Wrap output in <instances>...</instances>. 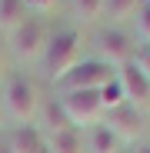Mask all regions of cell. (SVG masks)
<instances>
[{"mask_svg":"<svg viewBox=\"0 0 150 153\" xmlns=\"http://www.w3.org/2000/svg\"><path fill=\"white\" fill-rule=\"evenodd\" d=\"M0 153H10V150H7V143H0Z\"/></svg>","mask_w":150,"mask_h":153,"instance_id":"7402d4cb","label":"cell"},{"mask_svg":"<svg viewBox=\"0 0 150 153\" xmlns=\"http://www.w3.org/2000/svg\"><path fill=\"white\" fill-rule=\"evenodd\" d=\"M60 107L70 120V126H84V130H90V126H97L100 120H104V103H100V90H70L60 97Z\"/></svg>","mask_w":150,"mask_h":153,"instance_id":"7a4b0ae2","label":"cell"},{"mask_svg":"<svg viewBox=\"0 0 150 153\" xmlns=\"http://www.w3.org/2000/svg\"><path fill=\"white\" fill-rule=\"evenodd\" d=\"M117 80H120L123 97H127V103H130V107H137V110L150 107V80H147V76H143L134 63L117 67Z\"/></svg>","mask_w":150,"mask_h":153,"instance_id":"52a82bcc","label":"cell"},{"mask_svg":"<svg viewBox=\"0 0 150 153\" xmlns=\"http://www.w3.org/2000/svg\"><path fill=\"white\" fill-rule=\"evenodd\" d=\"M113 76H117V70L110 63H104V60H80L77 67H70L57 80V87L63 93H70V90H100L104 83H110Z\"/></svg>","mask_w":150,"mask_h":153,"instance_id":"3957f363","label":"cell"},{"mask_svg":"<svg viewBox=\"0 0 150 153\" xmlns=\"http://www.w3.org/2000/svg\"><path fill=\"white\" fill-rule=\"evenodd\" d=\"M100 103H104V113L107 110H117V107H123L127 103V97H123V87H120V80L113 76L110 83H104L100 87Z\"/></svg>","mask_w":150,"mask_h":153,"instance_id":"4fadbf2b","label":"cell"},{"mask_svg":"<svg viewBox=\"0 0 150 153\" xmlns=\"http://www.w3.org/2000/svg\"><path fill=\"white\" fill-rule=\"evenodd\" d=\"M0 70H4V43H0Z\"/></svg>","mask_w":150,"mask_h":153,"instance_id":"44dd1931","label":"cell"},{"mask_svg":"<svg viewBox=\"0 0 150 153\" xmlns=\"http://www.w3.org/2000/svg\"><path fill=\"white\" fill-rule=\"evenodd\" d=\"M87 146H90V153H120V140L107 130L104 123H97V126H90V137H87Z\"/></svg>","mask_w":150,"mask_h":153,"instance_id":"7c38bea8","label":"cell"},{"mask_svg":"<svg viewBox=\"0 0 150 153\" xmlns=\"http://www.w3.org/2000/svg\"><path fill=\"white\" fill-rule=\"evenodd\" d=\"M4 103H7V113L13 120H20V123L34 120V113H37V90H34V83L27 76H10V83L4 90Z\"/></svg>","mask_w":150,"mask_h":153,"instance_id":"277c9868","label":"cell"},{"mask_svg":"<svg viewBox=\"0 0 150 153\" xmlns=\"http://www.w3.org/2000/svg\"><path fill=\"white\" fill-rule=\"evenodd\" d=\"M43 120H47V126H50V133L67 130V126H70V120H67V113H63V107H60V100H50V103L43 107Z\"/></svg>","mask_w":150,"mask_h":153,"instance_id":"5bb4252c","label":"cell"},{"mask_svg":"<svg viewBox=\"0 0 150 153\" xmlns=\"http://www.w3.org/2000/svg\"><path fill=\"white\" fill-rule=\"evenodd\" d=\"M97 50H100V60L110 63L113 70L134 60V43H130V37L123 30H104L97 37Z\"/></svg>","mask_w":150,"mask_h":153,"instance_id":"8992f818","label":"cell"},{"mask_svg":"<svg viewBox=\"0 0 150 153\" xmlns=\"http://www.w3.org/2000/svg\"><path fill=\"white\" fill-rule=\"evenodd\" d=\"M10 47L20 60H37L47 47V30L40 27V20H23L10 33Z\"/></svg>","mask_w":150,"mask_h":153,"instance_id":"5b68a950","label":"cell"},{"mask_svg":"<svg viewBox=\"0 0 150 153\" xmlns=\"http://www.w3.org/2000/svg\"><path fill=\"white\" fill-rule=\"evenodd\" d=\"M137 30H140L143 40H150V0H143L137 7Z\"/></svg>","mask_w":150,"mask_h":153,"instance_id":"e0dca14e","label":"cell"},{"mask_svg":"<svg viewBox=\"0 0 150 153\" xmlns=\"http://www.w3.org/2000/svg\"><path fill=\"white\" fill-rule=\"evenodd\" d=\"M140 4H143V0H104V10H107L110 17H117V20H120V17L134 13Z\"/></svg>","mask_w":150,"mask_h":153,"instance_id":"2e32d148","label":"cell"},{"mask_svg":"<svg viewBox=\"0 0 150 153\" xmlns=\"http://www.w3.org/2000/svg\"><path fill=\"white\" fill-rule=\"evenodd\" d=\"M80 33L67 27V30H57L54 37H47V47H43V67L47 73L54 76V80H60V76L70 70V67H77L80 60Z\"/></svg>","mask_w":150,"mask_h":153,"instance_id":"6da1fadb","label":"cell"},{"mask_svg":"<svg viewBox=\"0 0 150 153\" xmlns=\"http://www.w3.org/2000/svg\"><path fill=\"white\" fill-rule=\"evenodd\" d=\"M134 153H150V146L143 143V146H134Z\"/></svg>","mask_w":150,"mask_h":153,"instance_id":"ffe728a7","label":"cell"},{"mask_svg":"<svg viewBox=\"0 0 150 153\" xmlns=\"http://www.w3.org/2000/svg\"><path fill=\"white\" fill-rule=\"evenodd\" d=\"M43 143H47V140L34 130V126H17V130L7 137V150H10V153H40Z\"/></svg>","mask_w":150,"mask_h":153,"instance_id":"9c48e42d","label":"cell"},{"mask_svg":"<svg viewBox=\"0 0 150 153\" xmlns=\"http://www.w3.org/2000/svg\"><path fill=\"white\" fill-rule=\"evenodd\" d=\"M73 7H77V17L84 23H90L104 13V0H73Z\"/></svg>","mask_w":150,"mask_h":153,"instance_id":"9a60e30c","label":"cell"},{"mask_svg":"<svg viewBox=\"0 0 150 153\" xmlns=\"http://www.w3.org/2000/svg\"><path fill=\"white\" fill-rule=\"evenodd\" d=\"M23 20H30V10L23 0H0V30H17Z\"/></svg>","mask_w":150,"mask_h":153,"instance_id":"8fae6325","label":"cell"},{"mask_svg":"<svg viewBox=\"0 0 150 153\" xmlns=\"http://www.w3.org/2000/svg\"><path fill=\"white\" fill-rule=\"evenodd\" d=\"M143 76H147V80H150V43L147 47H140V50H134V60H130Z\"/></svg>","mask_w":150,"mask_h":153,"instance_id":"ac0fdd59","label":"cell"},{"mask_svg":"<svg viewBox=\"0 0 150 153\" xmlns=\"http://www.w3.org/2000/svg\"><path fill=\"white\" fill-rule=\"evenodd\" d=\"M107 117V130L117 137V140H137L140 137V130H143V120H140V110L137 107H130V103H123V107H117V110H107L104 113Z\"/></svg>","mask_w":150,"mask_h":153,"instance_id":"ba28073f","label":"cell"},{"mask_svg":"<svg viewBox=\"0 0 150 153\" xmlns=\"http://www.w3.org/2000/svg\"><path fill=\"white\" fill-rule=\"evenodd\" d=\"M27 4L30 13H47V10H54V0H23Z\"/></svg>","mask_w":150,"mask_h":153,"instance_id":"d6986e66","label":"cell"},{"mask_svg":"<svg viewBox=\"0 0 150 153\" xmlns=\"http://www.w3.org/2000/svg\"><path fill=\"white\" fill-rule=\"evenodd\" d=\"M47 150H50V153H84V133L77 130V126L57 130V133H50Z\"/></svg>","mask_w":150,"mask_h":153,"instance_id":"30bf717a","label":"cell"}]
</instances>
